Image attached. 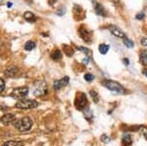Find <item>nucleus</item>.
<instances>
[{"mask_svg":"<svg viewBox=\"0 0 147 146\" xmlns=\"http://www.w3.org/2000/svg\"><path fill=\"white\" fill-rule=\"evenodd\" d=\"M104 86L106 88L109 89V90L113 91L115 93H119V94H123L125 92V88L124 86L122 85L119 82L115 81H110V79H105L102 82Z\"/></svg>","mask_w":147,"mask_h":146,"instance_id":"obj_2","label":"nucleus"},{"mask_svg":"<svg viewBox=\"0 0 147 146\" xmlns=\"http://www.w3.org/2000/svg\"><path fill=\"white\" fill-rule=\"evenodd\" d=\"M84 79L86 81L90 82V81H92L94 79V76H93V75H91V74H85L84 75Z\"/></svg>","mask_w":147,"mask_h":146,"instance_id":"obj_24","label":"nucleus"},{"mask_svg":"<svg viewBox=\"0 0 147 146\" xmlns=\"http://www.w3.org/2000/svg\"><path fill=\"white\" fill-rule=\"evenodd\" d=\"M123 41H124V44L127 47V48H132V47L134 46V42L132 41V40H130L129 38H127V36H125V38L123 39Z\"/></svg>","mask_w":147,"mask_h":146,"instance_id":"obj_19","label":"nucleus"},{"mask_svg":"<svg viewBox=\"0 0 147 146\" xmlns=\"http://www.w3.org/2000/svg\"><path fill=\"white\" fill-rule=\"evenodd\" d=\"M139 60H140V63L143 66H147V50L141 51L140 56H139Z\"/></svg>","mask_w":147,"mask_h":146,"instance_id":"obj_15","label":"nucleus"},{"mask_svg":"<svg viewBox=\"0 0 147 146\" xmlns=\"http://www.w3.org/2000/svg\"><path fill=\"white\" fill-rule=\"evenodd\" d=\"M140 43H141V45L147 46V37H143V38H141Z\"/></svg>","mask_w":147,"mask_h":146,"instance_id":"obj_29","label":"nucleus"},{"mask_svg":"<svg viewBox=\"0 0 147 146\" xmlns=\"http://www.w3.org/2000/svg\"><path fill=\"white\" fill-rule=\"evenodd\" d=\"M144 17H145V15H144L143 12H139V13H137V14H136V18L137 19V20H139V21L143 20Z\"/></svg>","mask_w":147,"mask_h":146,"instance_id":"obj_27","label":"nucleus"},{"mask_svg":"<svg viewBox=\"0 0 147 146\" xmlns=\"http://www.w3.org/2000/svg\"><path fill=\"white\" fill-rule=\"evenodd\" d=\"M122 141H123V144H124V146H130L132 144V138L129 133H125V135H123Z\"/></svg>","mask_w":147,"mask_h":146,"instance_id":"obj_13","label":"nucleus"},{"mask_svg":"<svg viewBox=\"0 0 147 146\" xmlns=\"http://www.w3.org/2000/svg\"><path fill=\"white\" fill-rule=\"evenodd\" d=\"M109 30H110V32H112V34L115 35L116 37H119V38H123V39L125 37V32L121 29H119L118 27H116V26H110V27H109Z\"/></svg>","mask_w":147,"mask_h":146,"instance_id":"obj_9","label":"nucleus"},{"mask_svg":"<svg viewBox=\"0 0 147 146\" xmlns=\"http://www.w3.org/2000/svg\"><path fill=\"white\" fill-rule=\"evenodd\" d=\"M109 48H110V46L108 45V44H105V43H102L99 45L98 49H99V52L101 54H103V55H105L106 53L109 51Z\"/></svg>","mask_w":147,"mask_h":146,"instance_id":"obj_16","label":"nucleus"},{"mask_svg":"<svg viewBox=\"0 0 147 146\" xmlns=\"http://www.w3.org/2000/svg\"><path fill=\"white\" fill-rule=\"evenodd\" d=\"M61 57H62V53H61V51L60 50H55V51H53L51 54V58L53 59V60H59Z\"/></svg>","mask_w":147,"mask_h":146,"instance_id":"obj_20","label":"nucleus"},{"mask_svg":"<svg viewBox=\"0 0 147 146\" xmlns=\"http://www.w3.org/2000/svg\"><path fill=\"white\" fill-rule=\"evenodd\" d=\"M14 126L15 128L18 129L21 133H24V131H28L32 129V121L30 118L28 117H24L22 119L17 120V121L14 123Z\"/></svg>","mask_w":147,"mask_h":146,"instance_id":"obj_1","label":"nucleus"},{"mask_svg":"<svg viewBox=\"0 0 147 146\" xmlns=\"http://www.w3.org/2000/svg\"><path fill=\"white\" fill-rule=\"evenodd\" d=\"M38 106V102L32 99H21L16 103V107L18 109H24V110H28V109H32Z\"/></svg>","mask_w":147,"mask_h":146,"instance_id":"obj_4","label":"nucleus"},{"mask_svg":"<svg viewBox=\"0 0 147 146\" xmlns=\"http://www.w3.org/2000/svg\"><path fill=\"white\" fill-rule=\"evenodd\" d=\"M0 122H1L4 126H9V124H11L12 123H15L16 122V116L14 114L8 113V114H5L1 117Z\"/></svg>","mask_w":147,"mask_h":146,"instance_id":"obj_7","label":"nucleus"},{"mask_svg":"<svg viewBox=\"0 0 147 146\" xmlns=\"http://www.w3.org/2000/svg\"><path fill=\"white\" fill-rule=\"evenodd\" d=\"M139 131H140L141 135L143 136L145 139H147V128L146 126H139Z\"/></svg>","mask_w":147,"mask_h":146,"instance_id":"obj_23","label":"nucleus"},{"mask_svg":"<svg viewBox=\"0 0 147 146\" xmlns=\"http://www.w3.org/2000/svg\"><path fill=\"white\" fill-rule=\"evenodd\" d=\"M65 12H66V9H65V8H63V7H61L60 10L57 11V15L62 16V15H64V14H65Z\"/></svg>","mask_w":147,"mask_h":146,"instance_id":"obj_28","label":"nucleus"},{"mask_svg":"<svg viewBox=\"0 0 147 146\" xmlns=\"http://www.w3.org/2000/svg\"><path fill=\"white\" fill-rule=\"evenodd\" d=\"M35 47V42L34 41H32V40H30V41H28L27 43L25 44V49L27 51H32V49H34Z\"/></svg>","mask_w":147,"mask_h":146,"instance_id":"obj_18","label":"nucleus"},{"mask_svg":"<svg viewBox=\"0 0 147 146\" xmlns=\"http://www.w3.org/2000/svg\"><path fill=\"white\" fill-rule=\"evenodd\" d=\"M2 146H23V143L21 141H13V140H10V141H7V142L3 143Z\"/></svg>","mask_w":147,"mask_h":146,"instance_id":"obj_17","label":"nucleus"},{"mask_svg":"<svg viewBox=\"0 0 147 146\" xmlns=\"http://www.w3.org/2000/svg\"><path fill=\"white\" fill-rule=\"evenodd\" d=\"M79 32H80V37H82V38L84 39L85 42H90L91 41V34H90V32H89L86 29L80 28V30H79Z\"/></svg>","mask_w":147,"mask_h":146,"instance_id":"obj_10","label":"nucleus"},{"mask_svg":"<svg viewBox=\"0 0 147 146\" xmlns=\"http://www.w3.org/2000/svg\"><path fill=\"white\" fill-rule=\"evenodd\" d=\"M87 104V97L84 93H80L79 98L76 100V107L78 110H84Z\"/></svg>","mask_w":147,"mask_h":146,"instance_id":"obj_6","label":"nucleus"},{"mask_svg":"<svg viewBox=\"0 0 147 146\" xmlns=\"http://www.w3.org/2000/svg\"><path fill=\"white\" fill-rule=\"evenodd\" d=\"M64 51H65V53L67 54V56H73L74 54V50L72 48H71V46L69 45H64Z\"/></svg>","mask_w":147,"mask_h":146,"instance_id":"obj_21","label":"nucleus"},{"mask_svg":"<svg viewBox=\"0 0 147 146\" xmlns=\"http://www.w3.org/2000/svg\"><path fill=\"white\" fill-rule=\"evenodd\" d=\"M90 1L92 2V4H93V6L95 5V4L97 3V1H96V0H90Z\"/></svg>","mask_w":147,"mask_h":146,"instance_id":"obj_32","label":"nucleus"},{"mask_svg":"<svg viewBox=\"0 0 147 146\" xmlns=\"http://www.w3.org/2000/svg\"><path fill=\"white\" fill-rule=\"evenodd\" d=\"M19 73V69L17 67H10L5 71V76L7 77H13Z\"/></svg>","mask_w":147,"mask_h":146,"instance_id":"obj_11","label":"nucleus"},{"mask_svg":"<svg viewBox=\"0 0 147 146\" xmlns=\"http://www.w3.org/2000/svg\"><path fill=\"white\" fill-rule=\"evenodd\" d=\"M90 96L92 97V99H93V101L95 103L99 102V95L95 90H90Z\"/></svg>","mask_w":147,"mask_h":146,"instance_id":"obj_22","label":"nucleus"},{"mask_svg":"<svg viewBox=\"0 0 147 146\" xmlns=\"http://www.w3.org/2000/svg\"><path fill=\"white\" fill-rule=\"evenodd\" d=\"M24 18H25V20H27L28 22H30V23L32 22L34 23V22H35V20H36V17H35L34 14L30 11L26 12V13L24 14Z\"/></svg>","mask_w":147,"mask_h":146,"instance_id":"obj_14","label":"nucleus"},{"mask_svg":"<svg viewBox=\"0 0 147 146\" xmlns=\"http://www.w3.org/2000/svg\"><path fill=\"white\" fill-rule=\"evenodd\" d=\"M123 62H124V64H125V65H127V66L129 64V59H127V58H125L124 60H123Z\"/></svg>","mask_w":147,"mask_h":146,"instance_id":"obj_30","label":"nucleus"},{"mask_svg":"<svg viewBox=\"0 0 147 146\" xmlns=\"http://www.w3.org/2000/svg\"><path fill=\"white\" fill-rule=\"evenodd\" d=\"M68 83H69V77H64L62 79H58V81H54L53 88L55 89V90H60L62 87H65Z\"/></svg>","mask_w":147,"mask_h":146,"instance_id":"obj_8","label":"nucleus"},{"mask_svg":"<svg viewBox=\"0 0 147 146\" xmlns=\"http://www.w3.org/2000/svg\"><path fill=\"white\" fill-rule=\"evenodd\" d=\"M94 10L98 15L100 16H106L107 14H106V10L104 9V7L101 5V4L99 3H96L95 5H94Z\"/></svg>","mask_w":147,"mask_h":146,"instance_id":"obj_12","label":"nucleus"},{"mask_svg":"<svg viewBox=\"0 0 147 146\" xmlns=\"http://www.w3.org/2000/svg\"><path fill=\"white\" fill-rule=\"evenodd\" d=\"M28 94V88L26 86H22V87H17L15 88L11 93V97H13L14 99H24Z\"/></svg>","mask_w":147,"mask_h":146,"instance_id":"obj_5","label":"nucleus"},{"mask_svg":"<svg viewBox=\"0 0 147 146\" xmlns=\"http://www.w3.org/2000/svg\"><path fill=\"white\" fill-rule=\"evenodd\" d=\"M4 89H5V82L2 79H0V94L3 92Z\"/></svg>","mask_w":147,"mask_h":146,"instance_id":"obj_26","label":"nucleus"},{"mask_svg":"<svg viewBox=\"0 0 147 146\" xmlns=\"http://www.w3.org/2000/svg\"><path fill=\"white\" fill-rule=\"evenodd\" d=\"M47 92H48V87H47V84L45 83V81H37L34 82V94L36 96V97H41V96H44Z\"/></svg>","mask_w":147,"mask_h":146,"instance_id":"obj_3","label":"nucleus"},{"mask_svg":"<svg viewBox=\"0 0 147 146\" xmlns=\"http://www.w3.org/2000/svg\"><path fill=\"white\" fill-rule=\"evenodd\" d=\"M142 73H143V75H144V76L147 77V70H143V72H142Z\"/></svg>","mask_w":147,"mask_h":146,"instance_id":"obj_31","label":"nucleus"},{"mask_svg":"<svg viewBox=\"0 0 147 146\" xmlns=\"http://www.w3.org/2000/svg\"><path fill=\"white\" fill-rule=\"evenodd\" d=\"M7 7H8V8H10V7H12V3H11V2L7 3Z\"/></svg>","mask_w":147,"mask_h":146,"instance_id":"obj_33","label":"nucleus"},{"mask_svg":"<svg viewBox=\"0 0 147 146\" xmlns=\"http://www.w3.org/2000/svg\"><path fill=\"white\" fill-rule=\"evenodd\" d=\"M101 141L104 143H109L110 142V138L107 135H101Z\"/></svg>","mask_w":147,"mask_h":146,"instance_id":"obj_25","label":"nucleus"}]
</instances>
